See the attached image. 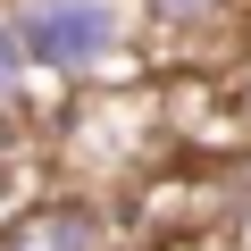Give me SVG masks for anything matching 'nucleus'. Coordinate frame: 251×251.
<instances>
[{"instance_id":"f257e3e1","label":"nucleus","mask_w":251,"mask_h":251,"mask_svg":"<svg viewBox=\"0 0 251 251\" xmlns=\"http://www.w3.org/2000/svg\"><path fill=\"white\" fill-rule=\"evenodd\" d=\"M9 25L25 42V67L34 75H59V84H100L134 59L143 42V17L134 0H9Z\"/></svg>"},{"instance_id":"f03ea898","label":"nucleus","mask_w":251,"mask_h":251,"mask_svg":"<svg viewBox=\"0 0 251 251\" xmlns=\"http://www.w3.org/2000/svg\"><path fill=\"white\" fill-rule=\"evenodd\" d=\"M0 251H126V226L109 193H50L0 218Z\"/></svg>"},{"instance_id":"7ed1b4c3","label":"nucleus","mask_w":251,"mask_h":251,"mask_svg":"<svg viewBox=\"0 0 251 251\" xmlns=\"http://www.w3.org/2000/svg\"><path fill=\"white\" fill-rule=\"evenodd\" d=\"M143 34H168V42H193V34H218L243 17V0H134Z\"/></svg>"},{"instance_id":"20e7f679","label":"nucleus","mask_w":251,"mask_h":251,"mask_svg":"<svg viewBox=\"0 0 251 251\" xmlns=\"http://www.w3.org/2000/svg\"><path fill=\"white\" fill-rule=\"evenodd\" d=\"M25 42H17V25H9V9H0V109H17L25 100Z\"/></svg>"},{"instance_id":"39448f33","label":"nucleus","mask_w":251,"mask_h":251,"mask_svg":"<svg viewBox=\"0 0 251 251\" xmlns=\"http://www.w3.org/2000/svg\"><path fill=\"white\" fill-rule=\"evenodd\" d=\"M168 251H251V243H243L234 226H193V234H176Z\"/></svg>"}]
</instances>
